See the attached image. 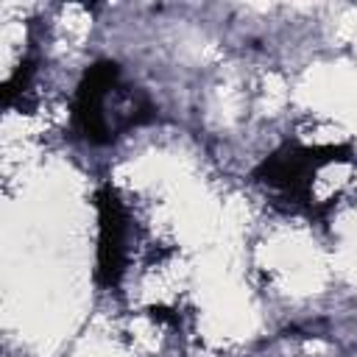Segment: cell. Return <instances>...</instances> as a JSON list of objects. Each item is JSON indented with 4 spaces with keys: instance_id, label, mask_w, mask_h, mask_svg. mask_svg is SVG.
<instances>
[{
    "instance_id": "7a4b0ae2",
    "label": "cell",
    "mask_w": 357,
    "mask_h": 357,
    "mask_svg": "<svg viewBox=\"0 0 357 357\" xmlns=\"http://www.w3.org/2000/svg\"><path fill=\"white\" fill-rule=\"evenodd\" d=\"M337 162H354V148L343 142H332V145L282 142L251 170V178L268 187L276 195V201H282L284 212L324 218L332 209V204L312 201V178L321 167Z\"/></svg>"
},
{
    "instance_id": "277c9868",
    "label": "cell",
    "mask_w": 357,
    "mask_h": 357,
    "mask_svg": "<svg viewBox=\"0 0 357 357\" xmlns=\"http://www.w3.org/2000/svg\"><path fill=\"white\" fill-rule=\"evenodd\" d=\"M33 73H36V61L33 59H22L20 67L11 73V78L3 84V106H14L17 100H22V95L31 89V81H33Z\"/></svg>"
},
{
    "instance_id": "6da1fadb",
    "label": "cell",
    "mask_w": 357,
    "mask_h": 357,
    "mask_svg": "<svg viewBox=\"0 0 357 357\" xmlns=\"http://www.w3.org/2000/svg\"><path fill=\"white\" fill-rule=\"evenodd\" d=\"M109 106L117 112L126 131L145 126L156 117V106L137 86L123 84V70L112 59L92 61L73 95V131L89 145H109L117 139V128Z\"/></svg>"
},
{
    "instance_id": "3957f363",
    "label": "cell",
    "mask_w": 357,
    "mask_h": 357,
    "mask_svg": "<svg viewBox=\"0 0 357 357\" xmlns=\"http://www.w3.org/2000/svg\"><path fill=\"white\" fill-rule=\"evenodd\" d=\"M98 209V251H95V279L103 290H114L123 282L128 259V215L120 201V192L112 181H103L95 190Z\"/></svg>"
}]
</instances>
